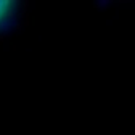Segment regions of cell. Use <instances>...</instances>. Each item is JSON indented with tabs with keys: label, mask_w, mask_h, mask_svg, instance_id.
Returning <instances> with one entry per match:
<instances>
[{
	"label": "cell",
	"mask_w": 135,
	"mask_h": 135,
	"mask_svg": "<svg viewBox=\"0 0 135 135\" xmlns=\"http://www.w3.org/2000/svg\"><path fill=\"white\" fill-rule=\"evenodd\" d=\"M16 2L11 0H0V29H3L7 26V23L10 21V18L13 16Z\"/></svg>",
	"instance_id": "6da1fadb"
}]
</instances>
